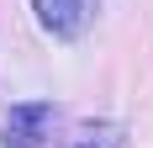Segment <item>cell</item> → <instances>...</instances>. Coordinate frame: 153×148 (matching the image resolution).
I'll return each instance as SVG.
<instances>
[{"label":"cell","instance_id":"cell-1","mask_svg":"<svg viewBox=\"0 0 153 148\" xmlns=\"http://www.w3.org/2000/svg\"><path fill=\"white\" fill-rule=\"evenodd\" d=\"M48 132H53V106L16 101L0 122V148H48Z\"/></svg>","mask_w":153,"mask_h":148},{"label":"cell","instance_id":"cell-2","mask_svg":"<svg viewBox=\"0 0 153 148\" xmlns=\"http://www.w3.org/2000/svg\"><path fill=\"white\" fill-rule=\"evenodd\" d=\"M32 11L42 21V32H53L58 43H79L100 16V0H32Z\"/></svg>","mask_w":153,"mask_h":148},{"label":"cell","instance_id":"cell-3","mask_svg":"<svg viewBox=\"0 0 153 148\" xmlns=\"http://www.w3.org/2000/svg\"><path fill=\"white\" fill-rule=\"evenodd\" d=\"M53 148H127V127H116V122H79Z\"/></svg>","mask_w":153,"mask_h":148}]
</instances>
